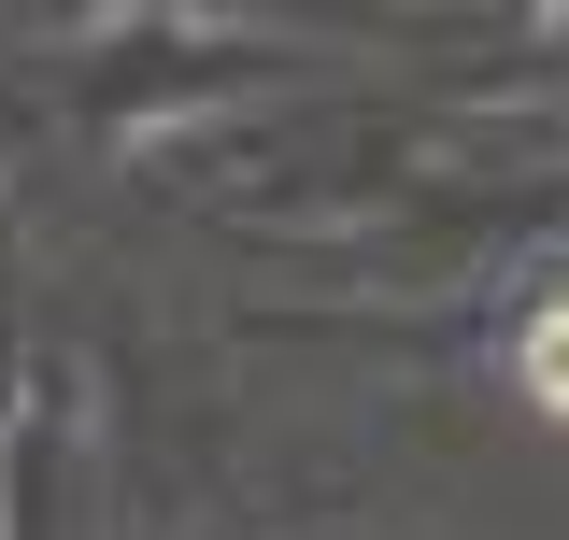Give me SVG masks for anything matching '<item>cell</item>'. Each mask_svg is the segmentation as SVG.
<instances>
[{"instance_id": "1", "label": "cell", "mask_w": 569, "mask_h": 540, "mask_svg": "<svg viewBox=\"0 0 569 540\" xmlns=\"http://www.w3.org/2000/svg\"><path fill=\"white\" fill-rule=\"evenodd\" d=\"M527 370H541V384L569 399V328H541V356H527Z\"/></svg>"}]
</instances>
